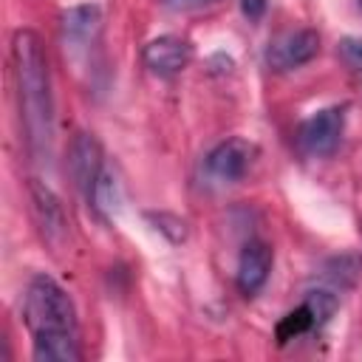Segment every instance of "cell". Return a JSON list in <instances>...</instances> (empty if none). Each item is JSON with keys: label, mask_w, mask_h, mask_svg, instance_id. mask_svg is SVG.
Wrapping results in <instances>:
<instances>
[{"label": "cell", "mask_w": 362, "mask_h": 362, "mask_svg": "<svg viewBox=\"0 0 362 362\" xmlns=\"http://www.w3.org/2000/svg\"><path fill=\"white\" fill-rule=\"evenodd\" d=\"M102 23V11L93 3H82V6H71L68 11H62L59 17V28H62V40L71 45H82L88 40H93V34L99 31Z\"/></svg>", "instance_id": "10"}, {"label": "cell", "mask_w": 362, "mask_h": 362, "mask_svg": "<svg viewBox=\"0 0 362 362\" xmlns=\"http://www.w3.org/2000/svg\"><path fill=\"white\" fill-rule=\"evenodd\" d=\"M28 201H31V215H34V223H37L40 235L51 246H59L68 235V218H65V209H62L59 198L45 184L31 178L28 181Z\"/></svg>", "instance_id": "7"}, {"label": "cell", "mask_w": 362, "mask_h": 362, "mask_svg": "<svg viewBox=\"0 0 362 362\" xmlns=\"http://www.w3.org/2000/svg\"><path fill=\"white\" fill-rule=\"evenodd\" d=\"M359 3H362V0H359Z\"/></svg>", "instance_id": "18"}, {"label": "cell", "mask_w": 362, "mask_h": 362, "mask_svg": "<svg viewBox=\"0 0 362 362\" xmlns=\"http://www.w3.org/2000/svg\"><path fill=\"white\" fill-rule=\"evenodd\" d=\"M320 54V34L314 28H294L280 37H274L266 45V65L272 71H294L300 65H308Z\"/></svg>", "instance_id": "5"}, {"label": "cell", "mask_w": 362, "mask_h": 362, "mask_svg": "<svg viewBox=\"0 0 362 362\" xmlns=\"http://www.w3.org/2000/svg\"><path fill=\"white\" fill-rule=\"evenodd\" d=\"M311 328H320V320H317L311 303L303 300L297 308H291L286 317H280V322H277V328H274V337H277L280 345H286V342H291V339L308 334Z\"/></svg>", "instance_id": "11"}, {"label": "cell", "mask_w": 362, "mask_h": 362, "mask_svg": "<svg viewBox=\"0 0 362 362\" xmlns=\"http://www.w3.org/2000/svg\"><path fill=\"white\" fill-rule=\"evenodd\" d=\"M88 204H90L102 218H113V212L119 209V181H116V175H113L107 167L102 170L99 181L93 184L90 195H88Z\"/></svg>", "instance_id": "13"}, {"label": "cell", "mask_w": 362, "mask_h": 362, "mask_svg": "<svg viewBox=\"0 0 362 362\" xmlns=\"http://www.w3.org/2000/svg\"><path fill=\"white\" fill-rule=\"evenodd\" d=\"M23 322L34 342L76 337V308L71 294L48 274L31 277L23 300Z\"/></svg>", "instance_id": "2"}, {"label": "cell", "mask_w": 362, "mask_h": 362, "mask_svg": "<svg viewBox=\"0 0 362 362\" xmlns=\"http://www.w3.org/2000/svg\"><path fill=\"white\" fill-rule=\"evenodd\" d=\"M102 170H105V150H102L99 139L93 133H85V130L74 133V139L68 144V173L85 198L90 195Z\"/></svg>", "instance_id": "6"}, {"label": "cell", "mask_w": 362, "mask_h": 362, "mask_svg": "<svg viewBox=\"0 0 362 362\" xmlns=\"http://www.w3.org/2000/svg\"><path fill=\"white\" fill-rule=\"evenodd\" d=\"M11 74H14L20 124L25 133L28 153L34 161H42L51 156V141H54V99H51L48 59L37 31L20 28L11 37Z\"/></svg>", "instance_id": "1"}, {"label": "cell", "mask_w": 362, "mask_h": 362, "mask_svg": "<svg viewBox=\"0 0 362 362\" xmlns=\"http://www.w3.org/2000/svg\"><path fill=\"white\" fill-rule=\"evenodd\" d=\"M141 59L156 76H175L192 62V45L184 37L164 34L144 45Z\"/></svg>", "instance_id": "8"}, {"label": "cell", "mask_w": 362, "mask_h": 362, "mask_svg": "<svg viewBox=\"0 0 362 362\" xmlns=\"http://www.w3.org/2000/svg\"><path fill=\"white\" fill-rule=\"evenodd\" d=\"M342 130H345V107L342 105L314 110L308 119H303L297 124V147L305 156L325 158L339 147Z\"/></svg>", "instance_id": "3"}, {"label": "cell", "mask_w": 362, "mask_h": 362, "mask_svg": "<svg viewBox=\"0 0 362 362\" xmlns=\"http://www.w3.org/2000/svg\"><path fill=\"white\" fill-rule=\"evenodd\" d=\"M272 246L263 243V240H249L240 252V260H238V288L240 294L246 297H255L266 280H269V272H272Z\"/></svg>", "instance_id": "9"}, {"label": "cell", "mask_w": 362, "mask_h": 362, "mask_svg": "<svg viewBox=\"0 0 362 362\" xmlns=\"http://www.w3.org/2000/svg\"><path fill=\"white\" fill-rule=\"evenodd\" d=\"M255 158H257V144L243 136H232L209 150L206 173H209V178H215L221 184H235V181L246 178Z\"/></svg>", "instance_id": "4"}, {"label": "cell", "mask_w": 362, "mask_h": 362, "mask_svg": "<svg viewBox=\"0 0 362 362\" xmlns=\"http://www.w3.org/2000/svg\"><path fill=\"white\" fill-rule=\"evenodd\" d=\"M218 0H164V6L175 8V11H192V8H204V6H212Z\"/></svg>", "instance_id": "17"}, {"label": "cell", "mask_w": 362, "mask_h": 362, "mask_svg": "<svg viewBox=\"0 0 362 362\" xmlns=\"http://www.w3.org/2000/svg\"><path fill=\"white\" fill-rule=\"evenodd\" d=\"M34 359L37 362H79V339L76 337H62V339H37L34 342Z\"/></svg>", "instance_id": "12"}, {"label": "cell", "mask_w": 362, "mask_h": 362, "mask_svg": "<svg viewBox=\"0 0 362 362\" xmlns=\"http://www.w3.org/2000/svg\"><path fill=\"white\" fill-rule=\"evenodd\" d=\"M153 223H156V229H161L173 243H178V240H184V235H187V229H184V221L181 218H175V215H167V212H150L147 215Z\"/></svg>", "instance_id": "14"}, {"label": "cell", "mask_w": 362, "mask_h": 362, "mask_svg": "<svg viewBox=\"0 0 362 362\" xmlns=\"http://www.w3.org/2000/svg\"><path fill=\"white\" fill-rule=\"evenodd\" d=\"M339 57L348 62V68L351 71H356L359 76H362V40H356V37H345L342 42H339Z\"/></svg>", "instance_id": "15"}, {"label": "cell", "mask_w": 362, "mask_h": 362, "mask_svg": "<svg viewBox=\"0 0 362 362\" xmlns=\"http://www.w3.org/2000/svg\"><path fill=\"white\" fill-rule=\"evenodd\" d=\"M266 6H269V0H240V8L252 23H257L266 14Z\"/></svg>", "instance_id": "16"}]
</instances>
